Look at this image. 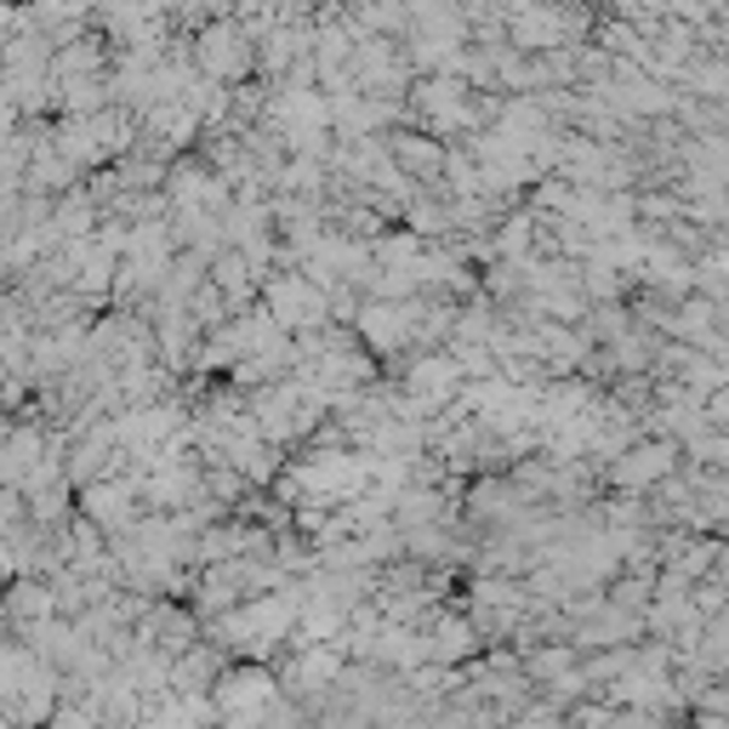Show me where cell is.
<instances>
[{
  "mask_svg": "<svg viewBox=\"0 0 729 729\" xmlns=\"http://www.w3.org/2000/svg\"><path fill=\"white\" fill-rule=\"evenodd\" d=\"M7 610H12V616H46L52 599H46V588H12Z\"/></svg>",
  "mask_w": 729,
  "mask_h": 729,
  "instance_id": "9c48e42d",
  "label": "cell"
},
{
  "mask_svg": "<svg viewBox=\"0 0 729 729\" xmlns=\"http://www.w3.org/2000/svg\"><path fill=\"white\" fill-rule=\"evenodd\" d=\"M212 679H217V656H212V650H194V645H189V650L178 656V695H194V690H206Z\"/></svg>",
  "mask_w": 729,
  "mask_h": 729,
  "instance_id": "5b68a950",
  "label": "cell"
},
{
  "mask_svg": "<svg viewBox=\"0 0 729 729\" xmlns=\"http://www.w3.org/2000/svg\"><path fill=\"white\" fill-rule=\"evenodd\" d=\"M149 638L166 650V656H183L189 645H194V622L183 616V610H171V604H160L155 616H149Z\"/></svg>",
  "mask_w": 729,
  "mask_h": 729,
  "instance_id": "7a4b0ae2",
  "label": "cell"
},
{
  "mask_svg": "<svg viewBox=\"0 0 729 729\" xmlns=\"http://www.w3.org/2000/svg\"><path fill=\"white\" fill-rule=\"evenodd\" d=\"M394 155H399V166H411L417 178H433V171L445 166V149H440V143H422V137H399Z\"/></svg>",
  "mask_w": 729,
  "mask_h": 729,
  "instance_id": "8992f818",
  "label": "cell"
},
{
  "mask_svg": "<svg viewBox=\"0 0 729 729\" xmlns=\"http://www.w3.org/2000/svg\"><path fill=\"white\" fill-rule=\"evenodd\" d=\"M468 650H474V627H468V622H445V627H440V638L428 645V656H440V661L468 656Z\"/></svg>",
  "mask_w": 729,
  "mask_h": 729,
  "instance_id": "52a82bcc",
  "label": "cell"
},
{
  "mask_svg": "<svg viewBox=\"0 0 729 729\" xmlns=\"http://www.w3.org/2000/svg\"><path fill=\"white\" fill-rule=\"evenodd\" d=\"M126 496L121 490H109V485H98V490H86V513H98L103 524H126Z\"/></svg>",
  "mask_w": 729,
  "mask_h": 729,
  "instance_id": "ba28073f",
  "label": "cell"
},
{
  "mask_svg": "<svg viewBox=\"0 0 729 729\" xmlns=\"http://www.w3.org/2000/svg\"><path fill=\"white\" fill-rule=\"evenodd\" d=\"M667 468H673V451H667V445H645V451H627V456L616 462V479H622V485H650V479H661Z\"/></svg>",
  "mask_w": 729,
  "mask_h": 729,
  "instance_id": "3957f363",
  "label": "cell"
},
{
  "mask_svg": "<svg viewBox=\"0 0 729 729\" xmlns=\"http://www.w3.org/2000/svg\"><path fill=\"white\" fill-rule=\"evenodd\" d=\"M246 64V35L240 29H228V23H217L212 35H206V69L212 75H228V69H240Z\"/></svg>",
  "mask_w": 729,
  "mask_h": 729,
  "instance_id": "277c9868",
  "label": "cell"
},
{
  "mask_svg": "<svg viewBox=\"0 0 729 729\" xmlns=\"http://www.w3.org/2000/svg\"><path fill=\"white\" fill-rule=\"evenodd\" d=\"M262 702H274V679L262 667H235V673L217 679V707L235 718V713H257Z\"/></svg>",
  "mask_w": 729,
  "mask_h": 729,
  "instance_id": "6da1fadb",
  "label": "cell"
}]
</instances>
